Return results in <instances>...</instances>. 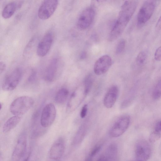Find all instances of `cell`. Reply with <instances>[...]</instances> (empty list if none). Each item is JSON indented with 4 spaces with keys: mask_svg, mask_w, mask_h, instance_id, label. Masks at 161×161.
Listing matches in <instances>:
<instances>
[{
    "mask_svg": "<svg viewBox=\"0 0 161 161\" xmlns=\"http://www.w3.org/2000/svg\"><path fill=\"white\" fill-rule=\"evenodd\" d=\"M154 131L161 133V120L158 121L156 123Z\"/></svg>",
    "mask_w": 161,
    "mask_h": 161,
    "instance_id": "obj_32",
    "label": "cell"
},
{
    "mask_svg": "<svg viewBox=\"0 0 161 161\" xmlns=\"http://www.w3.org/2000/svg\"><path fill=\"white\" fill-rule=\"evenodd\" d=\"M88 109V105L86 104L84 105L82 107L80 113V116L83 118L86 116Z\"/></svg>",
    "mask_w": 161,
    "mask_h": 161,
    "instance_id": "obj_31",
    "label": "cell"
},
{
    "mask_svg": "<svg viewBox=\"0 0 161 161\" xmlns=\"http://www.w3.org/2000/svg\"><path fill=\"white\" fill-rule=\"evenodd\" d=\"M65 149V142L63 138H57L51 146L49 151V158L53 161H58L62 158Z\"/></svg>",
    "mask_w": 161,
    "mask_h": 161,
    "instance_id": "obj_11",
    "label": "cell"
},
{
    "mask_svg": "<svg viewBox=\"0 0 161 161\" xmlns=\"http://www.w3.org/2000/svg\"><path fill=\"white\" fill-rule=\"evenodd\" d=\"M87 132V128L86 125L81 126L77 131L73 140L72 144L76 145L80 144L83 140Z\"/></svg>",
    "mask_w": 161,
    "mask_h": 161,
    "instance_id": "obj_20",
    "label": "cell"
},
{
    "mask_svg": "<svg viewBox=\"0 0 161 161\" xmlns=\"http://www.w3.org/2000/svg\"><path fill=\"white\" fill-rule=\"evenodd\" d=\"M36 37L32 38L26 46L24 52V56L27 57L30 54L33 50L36 45Z\"/></svg>",
    "mask_w": 161,
    "mask_h": 161,
    "instance_id": "obj_23",
    "label": "cell"
},
{
    "mask_svg": "<svg viewBox=\"0 0 161 161\" xmlns=\"http://www.w3.org/2000/svg\"><path fill=\"white\" fill-rule=\"evenodd\" d=\"M101 148V145L95 146L92 150L89 155L93 157L95 156L100 151Z\"/></svg>",
    "mask_w": 161,
    "mask_h": 161,
    "instance_id": "obj_30",
    "label": "cell"
},
{
    "mask_svg": "<svg viewBox=\"0 0 161 161\" xmlns=\"http://www.w3.org/2000/svg\"><path fill=\"white\" fill-rule=\"evenodd\" d=\"M58 62L56 58L53 59L49 63L45 72L44 78L48 82H52L57 77Z\"/></svg>",
    "mask_w": 161,
    "mask_h": 161,
    "instance_id": "obj_15",
    "label": "cell"
},
{
    "mask_svg": "<svg viewBox=\"0 0 161 161\" xmlns=\"http://www.w3.org/2000/svg\"><path fill=\"white\" fill-rule=\"evenodd\" d=\"M27 134L25 131L19 136L11 157L12 161H20L24 158L26 150Z\"/></svg>",
    "mask_w": 161,
    "mask_h": 161,
    "instance_id": "obj_5",
    "label": "cell"
},
{
    "mask_svg": "<svg viewBox=\"0 0 161 161\" xmlns=\"http://www.w3.org/2000/svg\"><path fill=\"white\" fill-rule=\"evenodd\" d=\"M152 96L155 100L159 99L161 97V79L157 83L153 92Z\"/></svg>",
    "mask_w": 161,
    "mask_h": 161,
    "instance_id": "obj_24",
    "label": "cell"
},
{
    "mask_svg": "<svg viewBox=\"0 0 161 161\" xmlns=\"http://www.w3.org/2000/svg\"><path fill=\"white\" fill-rule=\"evenodd\" d=\"M53 41L52 34L47 33L39 42L36 48V53L40 57L45 56L49 51Z\"/></svg>",
    "mask_w": 161,
    "mask_h": 161,
    "instance_id": "obj_12",
    "label": "cell"
},
{
    "mask_svg": "<svg viewBox=\"0 0 161 161\" xmlns=\"http://www.w3.org/2000/svg\"><path fill=\"white\" fill-rule=\"evenodd\" d=\"M154 57L156 61H161V46L159 47L156 49L154 53Z\"/></svg>",
    "mask_w": 161,
    "mask_h": 161,
    "instance_id": "obj_28",
    "label": "cell"
},
{
    "mask_svg": "<svg viewBox=\"0 0 161 161\" xmlns=\"http://www.w3.org/2000/svg\"><path fill=\"white\" fill-rule=\"evenodd\" d=\"M151 149L149 143L144 140H141L136 143L135 154L137 161H147L150 158Z\"/></svg>",
    "mask_w": 161,
    "mask_h": 161,
    "instance_id": "obj_9",
    "label": "cell"
},
{
    "mask_svg": "<svg viewBox=\"0 0 161 161\" xmlns=\"http://www.w3.org/2000/svg\"><path fill=\"white\" fill-rule=\"evenodd\" d=\"M21 116L14 115L9 118L5 123L3 128L4 133L8 132L14 128L19 122Z\"/></svg>",
    "mask_w": 161,
    "mask_h": 161,
    "instance_id": "obj_18",
    "label": "cell"
},
{
    "mask_svg": "<svg viewBox=\"0 0 161 161\" xmlns=\"http://www.w3.org/2000/svg\"><path fill=\"white\" fill-rule=\"evenodd\" d=\"M112 64L111 57L108 55L100 57L96 62L94 67V71L96 74L100 75L107 72Z\"/></svg>",
    "mask_w": 161,
    "mask_h": 161,
    "instance_id": "obj_13",
    "label": "cell"
},
{
    "mask_svg": "<svg viewBox=\"0 0 161 161\" xmlns=\"http://www.w3.org/2000/svg\"><path fill=\"white\" fill-rule=\"evenodd\" d=\"M147 52L144 51H141L137 55L136 58L137 64L139 66L142 65L145 62L147 58Z\"/></svg>",
    "mask_w": 161,
    "mask_h": 161,
    "instance_id": "obj_25",
    "label": "cell"
},
{
    "mask_svg": "<svg viewBox=\"0 0 161 161\" xmlns=\"http://www.w3.org/2000/svg\"><path fill=\"white\" fill-rule=\"evenodd\" d=\"M58 4L57 0H44L41 4L38 11L39 18L42 20L50 18L54 14Z\"/></svg>",
    "mask_w": 161,
    "mask_h": 161,
    "instance_id": "obj_7",
    "label": "cell"
},
{
    "mask_svg": "<svg viewBox=\"0 0 161 161\" xmlns=\"http://www.w3.org/2000/svg\"><path fill=\"white\" fill-rule=\"evenodd\" d=\"M138 3L136 0H127L124 3L109 35V41L115 40L121 35L134 14Z\"/></svg>",
    "mask_w": 161,
    "mask_h": 161,
    "instance_id": "obj_1",
    "label": "cell"
},
{
    "mask_svg": "<svg viewBox=\"0 0 161 161\" xmlns=\"http://www.w3.org/2000/svg\"><path fill=\"white\" fill-rule=\"evenodd\" d=\"M93 78L91 74H89L85 78L84 82L85 92L87 95L90 92L93 84Z\"/></svg>",
    "mask_w": 161,
    "mask_h": 161,
    "instance_id": "obj_22",
    "label": "cell"
},
{
    "mask_svg": "<svg viewBox=\"0 0 161 161\" xmlns=\"http://www.w3.org/2000/svg\"><path fill=\"white\" fill-rule=\"evenodd\" d=\"M125 41L124 39H121L119 42L116 49V53L117 54H120L123 52L125 49Z\"/></svg>",
    "mask_w": 161,
    "mask_h": 161,
    "instance_id": "obj_26",
    "label": "cell"
},
{
    "mask_svg": "<svg viewBox=\"0 0 161 161\" xmlns=\"http://www.w3.org/2000/svg\"><path fill=\"white\" fill-rule=\"evenodd\" d=\"M95 16V11L92 8L84 10L80 15L78 19L77 25L81 30L88 28L93 22Z\"/></svg>",
    "mask_w": 161,
    "mask_h": 161,
    "instance_id": "obj_10",
    "label": "cell"
},
{
    "mask_svg": "<svg viewBox=\"0 0 161 161\" xmlns=\"http://www.w3.org/2000/svg\"><path fill=\"white\" fill-rule=\"evenodd\" d=\"M69 94L68 90L66 88L60 89L56 93L55 100L58 103H64L66 100Z\"/></svg>",
    "mask_w": 161,
    "mask_h": 161,
    "instance_id": "obj_21",
    "label": "cell"
},
{
    "mask_svg": "<svg viewBox=\"0 0 161 161\" xmlns=\"http://www.w3.org/2000/svg\"><path fill=\"white\" fill-rule=\"evenodd\" d=\"M130 122V116L122 115L114 123L109 131V135L113 137H118L122 135L128 128Z\"/></svg>",
    "mask_w": 161,
    "mask_h": 161,
    "instance_id": "obj_6",
    "label": "cell"
},
{
    "mask_svg": "<svg viewBox=\"0 0 161 161\" xmlns=\"http://www.w3.org/2000/svg\"><path fill=\"white\" fill-rule=\"evenodd\" d=\"M78 90L74 91L71 94L68 103L66 110L68 112H71L76 108L82 101L84 97L87 95L84 90L80 94Z\"/></svg>",
    "mask_w": 161,
    "mask_h": 161,
    "instance_id": "obj_14",
    "label": "cell"
},
{
    "mask_svg": "<svg viewBox=\"0 0 161 161\" xmlns=\"http://www.w3.org/2000/svg\"><path fill=\"white\" fill-rule=\"evenodd\" d=\"M34 100L28 96H22L14 100L10 104V110L14 115L21 116L27 112L32 107Z\"/></svg>",
    "mask_w": 161,
    "mask_h": 161,
    "instance_id": "obj_2",
    "label": "cell"
},
{
    "mask_svg": "<svg viewBox=\"0 0 161 161\" xmlns=\"http://www.w3.org/2000/svg\"><path fill=\"white\" fill-rule=\"evenodd\" d=\"M22 75L21 68L18 67L15 69L5 77L2 83V89L5 91L14 90L19 84Z\"/></svg>",
    "mask_w": 161,
    "mask_h": 161,
    "instance_id": "obj_4",
    "label": "cell"
},
{
    "mask_svg": "<svg viewBox=\"0 0 161 161\" xmlns=\"http://www.w3.org/2000/svg\"><path fill=\"white\" fill-rule=\"evenodd\" d=\"M106 161H116L118 156V147L114 143L110 144L103 155Z\"/></svg>",
    "mask_w": 161,
    "mask_h": 161,
    "instance_id": "obj_17",
    "label": "cell"
},
{
    "mask_svg": "<svg viewBox=\"0 0 161 161\" xmlns=\"http://www.w3.org/2000/svg\"><path fill=\"white\" fill-rule=\"evenodd\" d=\"M56 111L53 104L49 103L43 108L41 114L40 123L44 128L50 126L56 118Z\"/></svg>",
    "mask_w": 161,
    "mask_h": 161,
    "instance_id": "obj_8",
    "label": "cell"
},
{
    "mask_svg": "<svg viewBox=\"0 0 161 161\" xmlns=\"http://www.w3.org/2000/svg\"><path fill=\"white\" fill-rule=\"evenodd\" d=\"M97 161H106V160L103 156L102 155L99 158Z\"/></svg>",
    "mask_w": 161,
    "mask_h": 161,
    "instance_id": "obj_38",
    "label": "cell"
},
{
    "mask_svg": "<svg viewBox=\"0 0 161 161\" xmlns=\"http://www.w3.org/2000/svg\"><path fill=\"white\" fill-rule=\"evenodd\" d=\"M31 153H29L28 156L24 159L23 161H37L36 158L34 156H33Z\"/></svg>",
    "mask_w": 161,
    "mask_h": 161,
    "instance_id": "obj_33",
    "label": "cell"
},
{
    "mask_svg": "<svg viewBox=\"0 0 161 161\" xmlns=\"http://www.w3.org/2000/svg\"><path fill=\"white\" fill-rule=\"evenodd\" d=\"M93 157L89 155L86 159L85 161H92Z\"/></svg>",
    "mask_w": 161,
    "mask_h": 161,
    "instance_id": "obj_37",
    "label": "cell"
},
{
    "mask_svg": "<svg viewBox=\"0 0 161 161\" xmlns=\"http://www.w3.org/2000/svg\"><path fill=\"white\" fill-rule=\"evenodd\" d=\"M161 136V133L153 131L149 135V142L151 143H154L159 140Z\"/></svg>",
    "mask_w": 161,
    "mask_h": 161,
    "instance_id": "obj_27",
    "label": "cell"
},
{
    "mask_svg": "<svg viewBox=\"0 0 161 161\" xmlns=\"http://www.w3.org/2000/svg\"><path fill=\"white\" fill-rule=\"evenodd\" d=\"M118 92V89L116 86H113L109 88L103 100V104L106 107L110 108L114 106L117 100Z\"/></svg>",
    "mask_w": 161,
    "mask_h": 161,
    "instance_id": "obj_16",
    "label": "cell"
},
{
    "mask_svg": "<svg viewBox=\"0 0 161 161\" xmlns=\"http://www.w3.org/2000/svg\"><path fill=\"white\" fill-rule=\"evenodd\" d=\"M17 8V3L12 2L7 4L4 8L2 12V17L5 19L9 18L14 14Z\"/></svg>",
    "mask_w": 161,
    "mask_h": 161,
    "instance_id": "obj_19",
    "label": "cell"
},
{
    "mask_svg": "<svg viewBox=\"0 0 161 161\" xmlns=\"http://www.w3.org/2000/svg\"><path fill=\"white\" fill-rule=\"evenodd\" d=\"M6 65L3 61H1L0 63V73L1 74L5 69Z\"/></svg>",
    "mask_w": 161,
    "mask_h": 161,
    "instance_id": "obj_34",
    "label": "cell"
},
{
    "mask_svg": "<svg viewBox=\"0 0 161 161\" xmlns=\"http://www.w3.org/2000/svg\"><path fill=\"white\" fill-rule=\"evenodd\" d=\"M86 53L85 52H82L80 55V59H84L86 58Z\"/></svg>",
    "mask_w": 161,
    "mask_h": 161,
    "instance_id": "obj_36",
    "label": "cell"
},
{
    "mask_svg": "<svg viewBox=\"0 0 161 161\" xmlns=\"http://www.w3.org/2000/svg\"><path fill=\"white\" fill-rule=\"evenodd\" d=\"M156 27L158 29H161V15L157 22Z\"/></svg>",
    "mask_w": 161,
    "mask_h": 161,
    "instance_id": "obj_35",
    "label": "cell"
},
{
    "mask_svg": "<svg viewBox=\"0 0 161 161\" xmlns=\"http://www.w3.org/2000/svg\"><path fill=\"white\" fill-rule=\"evenodd\" d=\"M155 7V4L153 1H146L143 3L137 14V19L138 25H143L150 19Z\"/></svg>",
    "mask_w": 161,
    "mask_h": 161,
    "instance_id": "obj_3",
    "label": "cell"
},
{
    "mask_svg": "<svg viewBox=\"0 0 161 161\" xmlns=\"http://www.w3.org/2000/svg\"><path fill=\"white\" fill-rule=\"evenodd\" d=\"M36 79V72L34 70H33L31 71L28 78V81L30 83H33L35 82Z\"/></svg>",
    "mask_w": 161,
    "mask_h": 161,
    "instance_id": "obj_29",
    "label": "cell"
}]
</instances>
